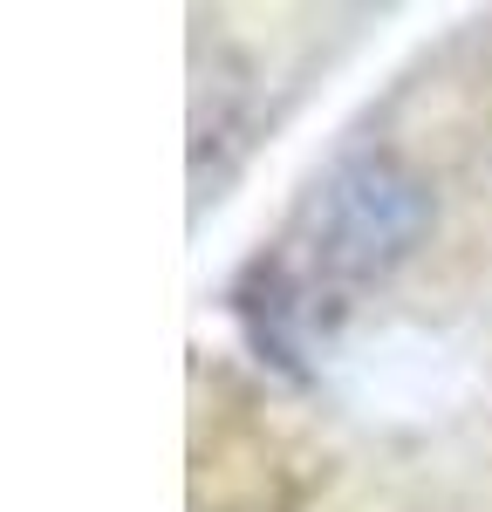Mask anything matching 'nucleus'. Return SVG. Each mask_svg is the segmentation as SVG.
<instances>
[{
  "mask_svg": "<svg viewBox=\"0 0 492 512\" xmlns=\"http://www.w3.org/2000/svg\"><path fill=\"white\" fill-rule=\"evenodd\" d=\"M410 226H417V192L390 164H356V171L335 178V192H328V260L363 274V267L390 260L404 246Z\"/></svg>",
  "mask_w": 492,
  "mask_h": 512,
  "instance_id": "1",
  "label": "nucleus"
}]
</instances>
